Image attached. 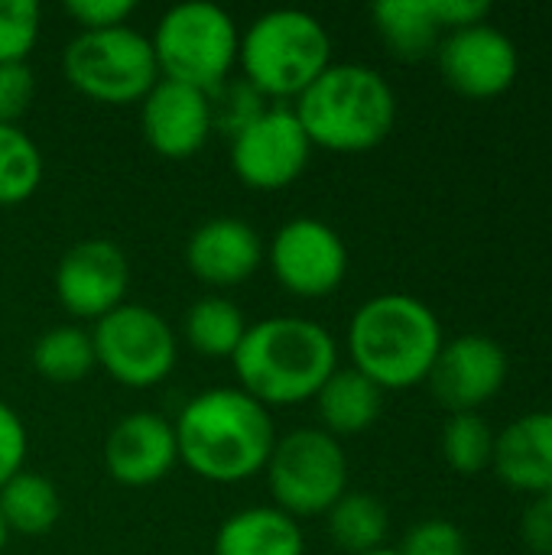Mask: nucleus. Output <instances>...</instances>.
Here are the masks:
<instances>
[{"mask_svg": "<svg viewBox=\"0 0 552 555\" xmlns=\"http://www.w3.org/2000/svg\"><path fill=\"white\" fill-rule=\"evenodd\" d=\"M39 3L33 0H0V65L26 62L39 39Z\"/></svg>", "mask_w": 552, "mask_h": 555, "instance_id": "28", "label": "nucleus"}, {"mask_svg": "<svg viewBox=\"0 0 552 555\" xmlns=\"http://www.w3.org/2000/svg\"><path fill=\"white\" fill-rule=\"evenodd\" d=\"M270 270L290 296L322 299L345 283L348 247L332 224L293 218L270 241Z\"/></svg>", "mask_w": 552, "mask_h": 555, "instance_id": "11", "label": "nucleus"}, {"mask_svg": "<svg viewBox=\"0 0 552 555\" xmlns=\"http://www.w3.org/2000/svg\"><path fill=\"white\" fill-rule=\"evenodd\" d=\"M65 10L81 26V33H98V29L127 26V16L137 10V3L133 0H68Z\"/></svg>", "mask_w": 552, "mask_h": 555, "instance_id": "33", "label": "nucleus"}, {"mask_svg": "<svg viewBox=\"0 0 552 555\" xmlns=\"http://www.w3.org/2000/svg\"><path fill=\"white\" fill-rule=\"evenodd\" d=\"M267 485L283 514L316 517L348 491V455L325 429H293L273 442Z\"/></svg>", "mask_w": 552, "mask_h": 555, "instance_id": "8", "label": "nucleus"}, {"mask_svg": "<svg viewBox=\"0 0 552 555\" xmlns=\"http://www.w3.org/2000/svg\"><path fill=\"white\" fill-rule=\"evenodd\" d=\"M264 260L260 234L241 218H211L185 244V263L205 286L231 289L247 283Z\"/></svg>", "mask_w": 552, "mask_h": 555, "instance_id": "17", "label": "nucleus"}, {"mask_svg": "<svg viewBox=\"0 0 552 555\" xmlns=\"http://www.w3.org/2000/svg\"><path fill=\"white\" fill-rule=\"evenodd\" d=\"M231 364L247 397L264 406H293L316 400L322 384L338 371V345L312 319L273 315L247 325Z\"/></svg>", "mask_w": 552, "mask_h": 555, "instance_id": "2", "label": "nucleus"}, {"mask_svg": "<svg viewBox=\"0 0 552 555\" xmlns=\"http://www.w3.org/2000/svg\"><path fill=\"white\" fill-rule=\"evenodd\" d=\"M215 555H303V530L280 507L231 514L215 533Z\"/></svg>", "mask_w": 552, "mask_h": 555, "instance_id": "19", "label": "nucleus"}, {"mask_svg": "<svg viewBox=\"0 0 552 555\" xmlns=\"http://www.w3.org/2000/svg\"><path fill=\"white\" fill-rule=\"evenodd\" d=\"M436 312L407 293H381L358 306L348 325L351 367L381 390H410L423 384L442 351Z\"/></svg>", "mask_w": 552, "mask_h": 555, "instance_id": "3", "label": "nucleus"}, {"mask_svg": "<svg viewBox=\"0 0 552 555\" xmlns=\"http://www.w3.org/2000/svg\"><path fill=\"white\" fill-rule=\"evenodd\" d=\"M179 462L176 429L159 413L140 410L124 416L104 442V465L117 485L146 488L163 481Z\"/></svg>", "mask_w": 552, "mask_h": 555, "instance_id": "16", "label": "nucleus"}, {"mask_svg": "<svg viewBox=\"0 0 552 555\" xmlns=\"http://www.w3.org/2000/svg\"><path fill=\"white\" fill-rule=\"evenodd\" d=\"M238 65L264 101L299 98L332 65V39L306 10H270L241 33Z\"/></svg>", "mask_w": 552, "mask_h": 555, "instance_id": "5", "label": "nucleus"}, {"mask_svg": "<svg viewBox=\"0 0 552 555\" xmlns=\"http://www.w3.org/2000/svg\"><path fill=\"white\" fill-rule=\"evenodd\" d=\"M511 374L508 351L491 335H459L442 341V351L429 371L433 397L452 413H478L488 400H495Z\"/></svg>", "mask_w": 552, "mask_h": 555, "instance_id": "14", "label": "nucleus"}, {"mask_svg": "<svg viewBox=\"0 0 552 555\" xmlns=\"http://www.w3.org/2000/svg\"><path fill=\"white\" fill-rule=\"evenodd\" d=\"M7 540H10V530H7V524H3V517H0V553L7 550Z\"/></svg>", "mask_w": 552, "mask_h": 555, "instance_id": "36", "label": "nucleus"}, {"mask_svg": "<svg viewBox=\"0 0 552 555\" xmlns=\"http://www.w3.org/2000/svg\"><path fill=\"white\" fill-rule=\"evenodd\" d=\"M150 46L159 78L208 94L231 78L238 65L241 33L228 10L205 0H189L166 10L150 36Z\"/></svg>", "mask_w": 552, "mask_h": 555, "instance_id": "6", "label": "nucleus"}, {"mask_svg": "<svg viewBox=\"0 0 552 555\" xmlns=\"http://www.w3.org/2000/svg\"><path fill=\"white\" fill-rule=\"evenodd\" d=\"M33 367L39 377H46L52 384H75V380L88 377L98 367L91 332H85L78 325L46 328L33 345Z\"/></svg>", "mask_w": 552, "mask_h": 555, "instance_id": "25", "label": "nucleus"}, {"mask_svg": "<svg viewBox=\"0 0 552 555\" xmlns=\"http://www.w3.org/2000/svg\"><path fill=\"white\" fill-rule=\"evenodd\" d=\"M130 286V263L107 237H88L68 247L55 267V296L75 319L98 322L124 306Z\"/></svg>", "mask_w": 552, "mask_h": 555, "instance_id": "13", "label": "nucleus"}, {"mask_svg": "<svg viewBox=\"0 0 552 555\" xmlns=\"http://www.w3.org/2000/svg\"><path fill=\"white\" fill-rule=\"evenodd\" d=\"M26 452H29V436L23 420L16 416L13 406L0 400V488L26 468Z\"/></svg>", "mask_w": 552, "mask_h": 555, "instance_id": "32", "label": "nucleus"}, {"mask_svg": "<svg viewBox=\"0 0 552 555\" xmlns=\"http://www.w3.org/2000/svg\"><path fill=\"white\" fill-rule=\"evenodd\" d=\"M36 94V75L26 62L0 65V124H16Z\"/></svg>", "mask_w": 552, "mask_h": 555, "instance_id": "31", "label": "nucleus"}, {"mask_svg": "<svg viewBox=\"0 0 552 555\" xmlns=\"http://www.w3.org/2000/svg\"><path fill=\"white\" fill-rule=\"evenodd\" d=\"M143 137L166 159H192L211 137L208 94L169 78H159L143 98Z\"/></svg>", "mask_w": 552, "mask_h": 555, "instance_id": "15", "label": "nucleus"}, {"mask_svg": "<svg viewBox=\"0 0 552 555\" xmlns=\"http://www.w3.org/2000/svg\"><path fill=\"white\" fill-rule=\"evenodd\" d=\"M172 429L185 468L215 485H238L260 475L277 442L267 406L241 387L195 393Z\"/></svg>", "mask_w": 552, "mask_h": 555, "instance_id": "1", "label": "nucleus"}, {"mask_svg": "<svg viewBox=\"0 0 552 555\" xmlns=\"http://www.w3.org/2000/svg\"><path fill=\"white\" fill-rule=\"evenodd\" d=\"M91 341L98 367L130 390L163 384L172 374L179 354L166 319L140 302H124L98 319Z\"/></svg>", "mask_w": 552, "mask_h": 555, "instance_id": "9", "label": "nucleus"}, {"mask_svg": "<svg viewBox=\"0 0 552 555\" xmlns=\"http://www.w3.org/2000/svg\"><path fill=\"white\" fill-rule=\"evenodd\" d=\"M312 156V143L286 104L264 107L244 130L231 137V169L257 192H280L293 185Z\"/></svg>", "mask_w": 552, "mask_h": 555, "instance_id": "10", "label": "nucleus"}, {"mask_svg": "<svg viewBox=\"0 0 552 555\" xmlns=\"http://www.w3.org/2000/svg\"><path fill=\"white\" fill-rule=\"evenodd\" d=\"M0 517L10 533L42 537L62 517L59 488L46 475L23 468L0 488Z\"/></svg>", "mask_w": 552, "mask_h": 555, "instance_id": "22", "label": "nucleus"}, {"mask_svg": "<svg viewBox=\"0 0 552 555\" xmlns=\"http://www.w3.org/2000/svg\"><path fill=\"white\" fill-rule=\"evenodd\" d=\"M436 62L446 85L465 98H498L517 81L521 72L514 39L491 23L446 33L436 49Z\"/></svg>", "mask_w": 552, "mask_h": 555, "instance_id": "12", "label": "nucleus"}, {"mask_svg": "<svg viewBox=\"0 0 552 555\" xmlns=\"http://www.w3.org/2000/svg\"><path fill=\"white\" fill-rule=\"evenodd\" d=\"M42 182V153L16 124H0V205L26 202Z\"/></svg>", "mask_w": 552, "mask_h": 555, "instance_id": "26", "label": "nucleus"}, {"mask_svg": "<svg viewBox=\"0 0 552 555\" xmlns=\"http://www.w3.org/2000/svg\"><path fill=\"white\" fill-rule=\"evenodd\" d=\"M185 341L205 358H231L247 332L244 312L224 296H202L185 312Z\"/></svg>", "mask_w": 552, "mask_h": 555, "instance_id": "24", "label": "nucleus"}, {"mask_svg": "<svg viewBox=\"0 0 552 555\" xmlns=\"http://www.w3.org/2000/svg\"><path fill=\"white\" fill-rule=\"evenodd\" d=\"M364 555H400V550H390V546H381V550H374V553H364Z\"/></svg>", "mask_w": 552, "mask_h": 555, "instance_id": "37", "label": "nucleus"}, {"mask_svg": "<svg viewBox=\"0 0 552 555\" xmlns=\"http://www.w3.org/2000/svg\"><path fill=\"white\" fill-rule=\"evenodd\" d=\"M433 13L442 33H452V29L488 23L491 3L488 0H433Z\"/></svg>", "mask_w": 552, "mask_h": 555, "instance_id": "35", "label": "nucleus"}, {"mask_svg": "<svg viewBox=\"0 0 552 555\" xmlns=\"http://www.w3.org/2000/svg\"><path fill=\"white\" fill-rule=\"evenodd\" d=\"M498 478L527 494H550L552 491V410H537L517 416L504 433L495 436V459Z\"/></svg>", "mask_w": 552, "mask_h": 555, "instance_id": "18", "label": "nucleus"}, {"mask_svg": "<svg viewBox=\"0 0 552 555\" xmlns=\"http://www.w3.org/2000/svg\"><path fill=\"white\" fill-rule=\"evenodd\" d=\"M371 16L384 46L403 62H420L442 42L433 0H381L371 7Z\"/></svg>", "mask_w": 552, "mask_h": 555, "instance_id": "21", "label": "nucleus"}, {"mask_svg": "<svg viewBox=\"0 0 552 555\" xmlns=\"http://www.w3.org/2000/svg\"><path fill=\"white\" fill-rule=\"evenodd\" d=\"M316 406L329 436H358L381 420L384 390L361 371L338 367L316 393Z\"/></svg>", "mask_w": 552, "mask_h": 555, "instance_id": "20", "label": "nucleus"}, {"mask_svg": "<svg viewBox=\"0 0 552 555\" xmlns=\"http://www.w3.org/2000/svg\"><path fill=\"white\" fill-rule=\"evenodd\" d=\"M325 517H329V537L342 553L364 555L387 543L390 514L368 491H345Z\"/></svg>", "mask_w": 552, "mask_h": 555, "instance_id": "23", "label": "nucleus"}, {"mask_svg": "<svg viewBox=\"0 0 552 555\" xmlns=\"http://www.w3.org/2000/svg\"><path fill=\"white\" fill-rule=\"evenodd\" d=\"M521 540L534 555H552V491L530 498L521 517Z\"/></svg>", "mask_w": 552, "mask_h": 555, "instance_id": "34", "label": "nucleus"}, {"mask_svg": "<svg viewBox=\"0 0 552 555\" xmlns=\"http://www.w3.org/2000/svg\"><path fill=\"white\" fill-rule=\"evenodd\" d=\"M442 459L455 475H478L495 459V429L478 413H452L442 426Z\"/></svg>", "mask_w": 552, "mask_h": 555, "instance_id": "27", "label": "nucleus"}, {"mask_svg": "<svg viewBox=\"0 0 552 555\" xmlns=\"http://www.w3.org/2000/svg\"><path fill=\"white\" fill-rule=\"evenodd\" d=\"M293 111L312 146L364 153L390 137L397 124V94L377 68L342 62L329 65L296 98Z\"/></svg>", "mask_w": 552, "mask_h": 555, "instance_id": "4", "label": "nucleus"}, {"mask_svg": "<svg viewBox=\"0 0 552 555\" xmlns=\"http://www.w3.org/2000/svg\"><path fill=\"white\" fill-rule=\"evenodd\" d=\"M400 555H472V550L465 533L452 520L433 517L407 533Z\"/></svg>", "mask_w": 552, "mask_h": 555, "instance_id": "30", "label": "nucleus"}, {"mask_svg": "<svg viewBox=\"0 0 552 555\" xmlns=\"http://www.w3.org/2000/svg\"><path fill=\"white\" fill-rule=\"evenodd\" d=\"M208 104H211V127L224 130L228 137H234L238 130H244L267 104L264 98L241 78V81H224L215 91H208Z\"/></svg>", "mask_w": 552, "mask_h": 555, "instance_id": "29", "label": "nucleus"}, {"mask_svg": "<svg viewBox=\"0 0 552 555\" xmlns=\"http://www.w3.org/2000/svg\"><path fill=\"white\" fill-rule=\"evenodd\" d=\"M65 78L98 104H133L159 81L150 36L133 26L78 33L62 55Z\"/></svg>", "mask_w": 552, "mask_h": 555, "instance_id": "7", "label": "nucleus"}]
</instances>
